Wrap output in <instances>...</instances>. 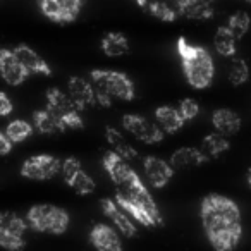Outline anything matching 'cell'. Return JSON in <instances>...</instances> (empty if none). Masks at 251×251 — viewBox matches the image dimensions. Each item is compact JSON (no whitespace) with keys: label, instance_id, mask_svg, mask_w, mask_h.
I'll list each match as a JSON object with an SVG mask.
<instances>
[{"label":"cell","instance_id":"6da1fadb","mask_svg":"<svg viewBox=\"0 0 251 251\" xmlns=\"http://www.w3.org/2000/svg\"><path fill=\"white\" fill-rule=\"evenodd\" d=\"M201 222L210 244L219 251L237 246L243 236L241 210L234 200L222 195H208L201 201Z\"/></svg>","mask_w":251,"mask_h":251},{"label":"cell","instance_id":"7a4b0ae2","mask_svg":"<svg viewBox=\"0 0 251 251\" xmlns=\"http://www.w3.org/2000/svg\"><path fill=\"white\" fill-rule=\"evenodd\" d=\"M115 201L141 226L155 227L164 224L158 205L155 203L153 196L150 195L140 176L129 184L121 186V189L115 193Z\"/></svg>","mask_w":251,"mask_h":251},{"label":"cell","instance_id":"3957f363","mask_svg":"<svg viewBox=\"0 0 251 251\" xmlns=\"http://www.w3.org/2000/svg\"><path fill=\"white\" fill-rule=\"evenodd\" d=\"M176 45H177L182 71H184L189 86L196 88V90L208 88L213 83V76H215V66H213V59L208 50L200 45H193L184 36H179Z\"/></svg>","mask_w":251,"mask_h":251},{"label":"cell","instance_id":"277c9868","mask_svg":"<svg viewBox=\"0 0 251 251\" xmlns=\"http://www.w3.org/2000/svg\"><path fill=\"white\" fill-rule=\"evenodd\" d=\"M90 76L95 86L97 103L101 105V107H110L112 98L131 101L134 98V95H136V91H134V83L131 81V77L124 73L95 69V71H91Z\"/></svg>","mask_w":251,"mask_h":251},{"label":"cell","instance_id":"5b68a950","mask_svg":"<svg viewBox=\"0 0 251 251\" xmlns=\"http://www.w3.org/2000/svg\"><path fill=\"white\" fill-rule=\"evenodd\" d=\"M28 224L36 232L64 234L69 227V215L66 210L53 205H35L28 212Z\"/></svg>","mask_w":251,"mask_h":251},{"label":"cell","instance_id":"8992f818","mask_svg":"<svg viewBox=\"0 0 251 251\" xmlns=\"http://www.w3.org/2000/svg\"><path fill=\"white\" fill-rule=\"evenodd\" d=\"M47 108L62 119L67 129H83V119L79 115V108L73 101L71 95H66L59 88H50L47 91Z\"/></svg>","mask_w":251,"mask_h":251},{"label":"cell","instance_id":"52a82bcc","mask_svg":"<svg viewBox=\"0 0 251 251\" xmlns=\"http://www.w3.org/2000/svg\"><path fill=\"white\" fill-rule=\"evenodd\" d=\"M28 226L18 213L4 212L0 215V246L12 251L25 248V230Z\"/></svg>","mask_w":251,"mask_h":251},{"label":"cell","instance_id":"ba28073f","mask_svg":"<svg viewBox=\"0 0 251 251\" xmlns=\"http://www.w3.org/2000/svg\"><path fill=\"white\" fill-rule=\"evenodd\" d=\"M122 126H124L126 129L129 131L134 138H138V140L147 145L160 143L165 136V131L162 129L160 126L153 124V122L141 117V115H134V114L124 115V117H122Z\"/></svg>","mask_w":251,"mask_h":251},{"label":"cell","instance_id":"9c48e42d","mask_svg":"<svg viewBox=\"0 0 251 251\" xmlns=\"http://www.w3.org/2000/svg\"><path fill=\"white\" fill-rule=\"evenodd\" d=\"M60 169H62V162L57 157L35 155L23 164L21 176L28 179H35V181H47V179L55 177L57 172H60Z\"/></svg>","mask_w":251,"mask_h":251},{"label":"cell","instance_id":"30bf717a","mask_svg":"<svg viewBox=\"0 0 251 251\" xmlns=\"http://www.w3.org/2000/svg\"><path fill=\"white\" fill-rule=\"evenodd\" d=\"M42 12L55 23H73L79 16L83 0H38Z\"/></svg>","mask_w":251,"mask_h":251},{"label":"cell","instance_id":"8fae6325","mask_svg":"<svg viewBox=\"0 0 251 251\" xmlns=\"http://www.w3.org/2000/svg\"><path fill=\"white\" fill-rule=\"evenodd\" d=\"M103 167L107 171V174L110 176V179L115 182V184L121 188V186L129 184L131 181L138 177V174L129 167V164L126 162L124 157L117 153V151H107L103 155Z\"/></svg>","mask_w":251,"mask_h":251},{"label":"cell","instance_id":"7c38bea8","mask_svg":"<svg viewBox=\"0 0 251 251\" xmlns=\"http://www.w3.org/2000/svg\"><path fill=\"white\" fill-rule=\"evenodd\" d=\"M0 73H2L5 83L11 84V86H18V84L25 83L29 71L23 66V62L18 59L14 50L2 49L0 50Z\"/></svg>","mask_w":251,"mask_h":251},{"label":"cell","instance_id":"4fadbf2b","mask_svg":"<svg viewBox=\"0 0 251 251\" xmlns=\"http://www.w3.org/2000/svg\"><path fill=\"white\" fill-rule=\"evenodd\" d=\"M143 169L147 181L151 184V188L157 189L167 186L172 176H174V167H172L171 162H165L158 157H151V155L143 160Z\"/></svg>","mask_w":251,"mask_h":251},{"label":"cell","instance_id":"5bb4252c","mask_svg":"<svg viewBox=\"0 0 251 251\" xmlns=\"http://www.w3.org/2000/svg\"><path fill=\"white\" fill-rule=\"evenodd\" d=\"M101 210H103L105 215H107L108 219L115 224V227H117V229L121 230L126 237H134V236H136V232H138L136 226L131 222L129 217L126 215L127 212H126V210L122 208V206L119 205L115 200L103 198V200H101Z\"/></svg>","mask_w":251,"mask_h":251},{"label":"cell","instance_id":"9a60e30c","mask_svg":"<svg viewBox=\"0 0 251 251\" xmlns=\"http://www.w3.org/2000/svg\"><path fill=\"white\" fill-rule=\"evenodd\" d=\"M67 88H69L71 98H73V101L79 110H84V108L97 103L95 86L91 83H88L86 79H83V77L73 76L69 79V83H67Z\"/></svg>","mask_w":251,"mask_h":251},{"label":"cell","instance_id":"2e32d148","mask_svg":"<svg viewBox=\"0 0 251 251\" xmlns=\"http://www.w3.org/2000/svg\"><path fill=\"white\" fill-rule=\"evenodd\" d=\"M90 241L97 250L101 251H121L122 248L119 234L107 224H97L90 232Z\"/></svg>","mask_w":251,"mask_h":251},{"label":"cell","instance_id":"e0dca14e","mask_svg":"<svg viewBox=\"0 0 251 251\" xmlns=\"http://www.w3.org/2000/svg\"><path fill=\"white\" fill-rule=\"evenodd\" d=\"M176 9L181 16L196 21H205L213 18V4L206 0H177Z\"/></svg>","mask_w":251,"mask_h":251},{"label":"cell","instance_id":"ac0fdd59","mask_svg":"<svg viewBox=\"0 0 251 251\" xmlns=\"http://www.w3.org/2000/svg\"><path fill=\"white\" fill-rule=\"evenodd\" d=\"M14 53L18 55V59L23 62V66L33 74H43V76H52V69L47 64L45 59L38 55L33 49H29L28 45H18L14 49Z\"/></svg>","mask_w":251,"mask_h":251},{"label":"cell","instance_id":"d6986e66","mask_svg":"<svg viewBox=\"0 0 251 251\" xmlns=\"http://www.w3.org/2000/svg\"><path fill=\"white\" fill-rule=\"evenodd\" d=\"M155 121L165 131V134H174L182 129L184 126V117H182L181 110L171 107V105H162L155 110Z\"/></svg>","mask_w":251,"mask_h":251},{"label":"cell","instance_id":"ffe728a7","mask_svg":"<svg viewBox=\"0 0 251 251\" xmlns=\"http://www.w3.org/2000/svg\"><path fill=\"white\" fill-rule=\"evenodd\" d=\"M205 162H208V155L205 151L189 147L179 148L171 157V164L174 169H193L205 164Z\"/></svg>","mask_w":251,"mask_h":251},{"label":"cell","instance_id":"44dd1931","mask_svg":"<svg viewBox=\"0 0 251 251\" xmlns=\"http://www.w3.org/2000/svg\"><path fill=\"white\" fill-rule=\"evenodd\" d=\"M33 126L40 134H59L67 129L62 119L57 117L49 108L45 110H36L33 114Z\"/></svg>","mask_w":251,"mask_h":251},{"label":"cell","instance_id":"7402d4cb","mask_svg":"<svg viewBox=\"0 0 251 251\" xmlns=\"http://www.w3.org/2000/svg\"><path fill=\"white\" fill-rule=\"evenodd\" d=\"M212 124L219 133L226 136L239 133L241 129V117L230 108H217L212 115Z\"/></svg>","mask_w":251,"mask_h":251},{"label":"cell","instance_id":"603a6c76","mask_svg":"<svg viewBox=\"0 0 251 251\" xmlns=\"http://www.w3.org/2000/svg\"><path fill=\"white\" fill-rule=\"evenodd\" d=\"M237 36L232 33L229 26H222L217 29L215 36H213V45L215 50L224 57H234L237 52Z\"/></svg>","mask_w":251,"mask_h":251},{"label":"cell","instance_id":"cb8c5ba5","mask_svg":"<svg viewBox=\"0 0 251 251\" xmlns=\"http://www.w3.org/2000/svg\"><path fill=\"white\" fill-rule=\"evenodd\" d=\"M101 50L107 57H121L129 52V40L121 33H107L101 38Z\"/></svg>","mask_w":251,"mask_h":251},{"label":"cell","instance_id":"d4e9b609","mask_svg":"<svg viewBox=\"0 0 251 251\" xmlns=\"http://www.w3.org/2000/svg\"><path fill=\"white\" fill-rule=\"evenodd\" d=\"M105 138H107V143L110 145L112 150L117 151L126 160H131V158L138 157V151L126 141V138L121 134V131H117L115 127H107L105 129Z\"/></svg>","mask_w":251,"mask_h":251},{"label":"cell","instance_id":"484cf974","mask_svg":"<svg viewBox=\"0 0 251 251\" xmlns=\"http://www.w3.org/2000/svg\"><path fill=\"white\" fill-rule=\"evenodd\" d=\"M230 148V143L227 140L226 134L222 133H212L208 136H205L201 143V150L208 155V158H217L222 153H226Z\"/></svg>","mask_w":251,"mask_h":251},{"label":"cell","instance_id":"4316f807","mask_svg":"<svg viewBox=\"0 0 251 251\" xmlns=\"http://www.w3.org/2000/svg\"><path fill=\"white\" fill-rule=\"evenodd\" d=\"M33 129H35V126H31L29 122L21 121V119H16V121L9 122L4 133L7 134L14 143H21V141H25L26 138L31 136Z\"/></svg>","mask_w":251,"mask_h":251},{"label":"cell","instance_id":"83f0119b","mask_svg":"<svg viewBox=\"0 0 251 251\" xmlns=\"http://www.w3.org/2000/svg\"><path fill=\"white\" fill-rule=\"evenodd\" d=\"M148 11H150V14L153 16V18H157L158 21H164V23H174L179 14L177 9H172L171 5L165 4V2H160V0L151 2Z\"/></svg>","mask_w":251,"mask_h":251},{"label":"cell","instance_id":"f1b7e54d","mask_svg":"<svg viewBox=\"0 0 251 251\" xmlns=\"http://www.w3.org/2000/svg\"><path fill=\"white\" fill-rule=\"evenodd\" d=\"M250 79V67L243 59H234L229 69V81L234 86H241Z\"/></svg>","mask_w":251,"mask_h":251},{"label":"cell","instance_id":"f546056e","mask_svg":"<svg viewBox=\"0 0 251 251\" xmlns=\"http://www.w3.org/2000/svg\"><path fill=\"white\" fill-rule=\"evenodd\" d=\"M227 26L232 29V33L237 36V38H243V36L248 33V29H250L251 19L246 12L239 11V12H236V14L230 16L229 21H227Z\"/></svg>","mask_w":251,"mask_h":251},{"label":"cell","instance_id":"4dcf8cb0","mask_svg":"<svg viewBox=\"0 0 251 251\" xmlns=\"http://www.w3.org/2000/svg\"><path fill=\"white\" fill-rule=\"evenodd\" d=\"M69 186L77 195H90V193L95 191V181L83 171V169L74 176V179L69 182Z\"/></svg>","mask_w":251,"mask_h":251},{"label":"cell","instance_id":"1f68e13d","mask_svg":"<svg viewBox=\"0 0 251 251\" xmlns=\"http://www.w3.org/2000/svg\"><path fill=\"white\" fill-rule=\"evenodd\" d=\"M79 171H81V164H79V160H77V158L69 157V158H66V160L62 162V169H60V172H62V177H64V181H66L67 184L73 181L74 176H76Z\"/></svg>","mask_w":251,"mask_h":251},{"label":"cell","instance_id":"d6a6232c","mask_svg":"<svg viewBox=\"0 0 251 251\" xmlns=\"http://www.w3.org/2000/svg\"><path fill=\"white\" fill-rule=\"evenodd\" d=\"M179 110H181L184 121H193V119H196V115L200 114V105L196 103V100H193V98H184V100L181 101V105H179Z\"/></svg>","mask_w":251,"mask_h":251},{"label":"cell","instance_id":"836d02e7","mask_svg":"<svg viewBox=\"0 0 251 251\" xmlns=\"http://www.w3.org/2000/svg\"><path fill=\"white\" fill-rule=\"evenodd\" d=\"M12 108H14V105H12L11 98L7 97L5 91H2V93H0V115L7 117V115L12 112Z\"/></svg>","mask_w":251,"mask_h":251},{"label":"cell","instance_id":"e575fe53","mask_svg":"<svg viewBox=\"0 0 251 251\" xmlns=\"http://www.w3.org/2000/svg\"><path fill=\"white\" fill-rule=\"evenodd\" d=\"M12 147H14V141L2 131V133H0V155H4V157L9 155V151L12 150Z\"/></svg>","mask_w":251,"mask_h":251},{"label":"cell","instance_id":"d590c367","mask_svg":"<svg viewBox=\"0 0 251 251\" xmlns=\"http://www.w3.org/2000/svg\"><path fill=\"white\" fill-rule=\"evenodd\" d=\"M136 4L140 5V7H147V5H148V0H136Z\"/></svg>","mask_w":251,"mask_h":251},{"label":"cell","instance_id":"8d00e7d4","mask_svg":"<svg viewBox=\"0 0 251 251\" xmlns=\"http://www.w3.org/2000/svg\"><path fill=\"white\" fill-rule=\"evenodd\" d=\"M248 184L251 186V169H250V171H248Z\"/></svg>","mask_w":251,"mask_h":251},{"label":"cell","instance_id":"74e56055","mask_svg":"<svg viewBox=\"0 0 251 251\" xmlns=\"http://www.w3.org/2000/svg\"><path fill=\"white\" fill-rule=\"evenodd\" d=\"M206 2H212V4H213V2H215V0H206Z\"/></svg>","mask_w":251,"mask_h":251},{"label":"cell","instance_id":"f35d334b","mask_svg":"<svg viewBox=\"0 0 251 251\" xmlns=\"http://www.w3.org/2000/svg\"><path fill=\"white\" fill-rule=\"evenodd\" d=\"M248 2H250V4H251V0H248Z\"/></svg>","mask_w":251,"mask_h":251}]
</instances>
